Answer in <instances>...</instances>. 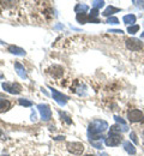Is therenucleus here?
<instances>
[{"label": "nucleus", "mask_w": 144, "mask_h": 156, "mask_svg": "<svg viewBox=\"0 0 144 156\" xmlns=\"http://www.w3.org/2000/svg\"><path fill=\"white\" fill-rule=\"evenodd\" d=\"M67 150L73 155H82L84 151V145L79 142H73L67 144Z\"/></svg>", "instance_id": "nucleus-5"}, {"label": "nucleus", "mask_w": 144, "mask_h": 156, "mask_svg": "<svg viewBox=\"0 0 144 156\" xmlns=\"http://www.w3.org/2000/svg\"><path fill=\"white\" fill-rule=\"evenodd\" d=\"M48 72H49V75L53 78H60L62 76V73H64V70H62L61 66H59V65H53L48 70Z\"/></svg>", "instance_id": "nucleus-9"}, {"label": "nucleus", "mask_w": 144, "mask_h": 156, "mask_svg": "<svg viewBox=\"0 0 144 156\" xmlns=\"http://www.w3.org/2000/svg\"><path fill=\"white\" fill-rule=\"evenodd\" d=\"M4 156H6V155H4Z\"/></svg>", "instance_id": "nucleus-35"}, {"label": "nucleus", "mask_w": 144, "mask_h": 156, "mask_svg": "<svg viewBox=\"0 0 144 156\" xmlns=\"http://www.w3.org/2000/svg\"><path fill=\"white\" fill-rule=\"evenodd\" d=\"M10 107H11L10 101L4 100V98H0V113H4V112H6V111H9Z\"/></svg>", "instance_id": "nucleus-16"}, {"label": "nucleus", "mask_w": 144, "mask_h": 156, "mask_svg": "<svg viewBox=\"0 0 144 156\" xmlns=\"http://www.w3.org/2000/svg\"><path fill=\"white\" fill-rule=\"evenodd\" d=\"M119 11H121L120 9H118V7H114V6H108L104 11L102 12V15L104 16V17H111L113 13H115V12H119Z\"/></svg>", "instance_id": "nucleus-15"}, {"label": "nucleus", "mask_w": 144, "mask_h": 156, "mask_svg": "<svg viewBox=\"0 0 144 156\" xmlns=\"http://www.w3.org/2000/svg\"><path fill=\"white\" fill-rule=\"evenodd\" d=\"M2 136V132H1V130H0V137Z\"/></svg>", "instance_id": "nucleus-33"}, {"label": "nucleus", "mask_w": 144, "mask_h": 156, "mask_svg": "<svg viewBox=\"0 0 144 156\" xmlns=\"http://www.w3.org/2000/svg\"><path fill=\"white\" fill-rule=\"evenodd\" d=\"M76 20H77L78 23H81V24H85V23H89L90 17H89V15H86V13H77Z\"/></svg>", "instance_id": "nucleus-17"}, {"label": "nucleus", "mask_w": 144, "mask_h": 156, "mask_svg": "<svg viewBox=\"0 0 144 156\" xmlns=\"http://www.w3.org/2000/svg\"><path fill=\"white\" fill-rule=\"evenodd\" d=\"M75 11L78 12V13H85V12L88 11V6H86V5H81V4H78V5L76 6Z\"/></svg>", "instance_id": "nucleus-18"}, {"label": "nucleus", "mask_w": 144, "mask_h": 156, "mask_svg": "<svg viewBox=\"0 0 144 156\" xmlns=\"http://www.w3.org/2000/svg\"><path fill=\"white\" fill-rule=\"evenodd\" d=\"M93 6H94V9H100V7H102L103 5H104V1H102V0H94L93 2Z\"/></svg>", "instance_id": "nucleus-20"}, {"label": "nucleus", "mask_w": 144, "mask_h": 156, "mask_svg": "<svg viewBox=\"0 0 144 156\" xmlns=\"http://www.w3.org/2000/svg\"><path fill=\"white\" fill-rule=\"evenodd\" d=\"M91 145H94L96 149H101L102 148V142H95V140H90Z\"/></svg>", "instance_id": "nucleus-24"}, {"label": "nucleus", "mask_w": 144, "mask_h": 156, "mask_svg": "<svg viewBox=\"0 0 144 156\" xmlns=\"http://www.w3.org/2000/svg\"><path fill=\"white\" fill-rule=\"evenodd\" d=\"M64 138H65L64 136H58V137H55L54 139H55V140H60V139H64Z\"/></svg>", "instance_id": "nucleus-30"}, {"label": "nucleus", "mask_w": 144, "mask_h": 156, "mask_svg": "<svg viewBox=\"0 0 144 156\" xmlns=\"http://www.w3.org/2000/svg\"><path fill=\"white\" fill-rule=\"evenodd\" d=\"M141 37H142V39H144V33H142V35H141Z\"/></svg>", "instance_id": "nucleus-32"}, {"label": "nucleus", "mask_w": 144, "mask_h": 156, "mask_svg": "<svg viewBox=\"0 0 144 156\" xmlns=\"http://www.w3.org/2000/svg\"><path fill=\"white\" fill-rule=\"evenodd\" d=\"M108 129V124L107 121L97 119L91 121V124L89 125V130H88V135L89 136H96V135H102L103 132Z\"/></svg>", "instance_id": "nucleus-1"}, {"label": "nucleus", "mask_w": 144, "mask_h": 156, "mask_svg": "<svg viewBox=\"0 0 144 156\" xmlns=\"http://www.w3.org/2000/svg\"><path fill=\"white\" fill-rule=\"evenodd\" d=\"M85 156H95V155H85Z\"/></svg>", "instance_id": "nucleus-34"}, {"label": "nucleus", "mask_w": 144, "mask_h": 156, "mask_svg": "<svg viewBox=\"0 0 144 156\" xmlns=\"http://www.w3.org/2000/svg\"><path fill=\"white\" fill-rule=\"evenodd\" d=\"M138 30H139V25H137V24H135L132 27H127V33H130V34H136Z\"/></svg>", "instance_id": "nucleus-19"}, {"label": "nucleus", "mask_w": 144, "mask_h": 156, "mask_svg": "<svg viewBox=\"0 0 144 156\" xmlns=\"http://www.w3.org/2000/svg\"><path fill=\"white\" fill-rule=\"evenodd\" d=\"M61 117H64V119H65V121H66L67 124H71V122H72V121L70 120V118L66 117V115H65V113H61Z\"/></svg>", "instance_id": "nucleus-29"}, {"label": "nucleus", "mask_w": 144, "mask_h": 156, "mask_svg": "<svg viewBox=\"0 0 144 156\" xmlns=\"http://www.w3.org/2000/svg\"><path fill=\"white\" fill-rule=\"evenodd\" d=\"M37 109H39V112H40V114H41V118L42 120H44V121H48L51 117H52V111H51V108L47 106V105H39L37 106Z\"/></svg>", "instance_id": "nucleus-8"}, {"label": "nucleus", "mask_w": 144, "mask_h": 156, "mask_svg": "<svg viewBox=\"0 0 144 156\" xmlns=\"http://www.w3.org/2000/svg\"><path fill=\"white\" fill-rule=\"evenodd\" d=\"M108 33H114V34H123V30H121V29H120V30H119V29H111Z\"/></svg>", "instance_id": "nucleus-26"}, {"label": "nucleus", "mask_w": 144, "mask_h": 156, "mask_svg": "<svg viewBox=\"0 0 144 156\" xmlns=\"http://www.w3.org/2000/svg\"><path fill=\"white\" fill-rule=\"evenodd\" d=\"M9 52L15 54V55H21V57L25 55V51L19 48V47H17V46H10L9 47Z\"/></svg>", "instance_id": "nucleus-14"}, {"label": "nucleus", "mask_w": 144, "mask_h": 156, "mask_svg": "<svg viewBox=\"0 0 144 156\" xmlns=\"http://www.w3.org/2000/svg\"><path fill=\"white\" fill-rule=\"evenodd\" d=\"M31 120L36 121V114H35V113H33V114H31Z\"/></svg>", "instance_id": "nucleus-31"}, {"label": "nucleus", "mask_w": 144, "mask_h": 156, "mask_svg": "<svg viewBox=\"0 0 144 156\" xmlns=\"http://www.w3.org/2000/svg\"><path fill=\"white\" fill-rule=\"evenodd\" d=\"M136 20H137V17H136L135 15H132V13H130V15H126V16H124V17H123V22L125 23V24H126V25H128V27H132V25H135Z\"/></svg>", "instance_id": "nucleus-11"}, {"label": "nucleus", "mask_w": 144, "mask_h": 156, "mask_svg": "<svg viewBox=\"0 0 144 156\" xmlns=\"http://www.w3.org/2000/svg\"><path fill=\"white\" fill-rule=\"evenodd\" d=\"M127 130H128L127 125H120V124H117V125L111 126V133H113V135H120V132H126Z\"/></svg>", "instance_id": "nucleus-10"}, {"label": "nucleus", "mask_w": 144, "mask_h": 156, "mask_svg": "<svg viewBox=\"0 0 144 156\" xmlns=\"http://www.w3.org/2000/svg\"><path fill=\"white\" fill-rule=\"evenodd\" d=\"M133 4L136 6H142V7H144V1H136V0H133Z\"/></svg>", "instance_id": "nucleus-27"}, {"label": "nucleus", "mask_w": 144, "mask_h": 156, "mask_svg": "<svg viewBox=\"0 0 144 156\" xmlns=\"http://www.w3.org/2000/svg\"><path fill=\"white\" fill-rule=\"evenodd\" d=\"M2 89L10 94H13V95H17L22 91V87L18 83H2L1 84Z\"/></svg>", "instance_id": "nucleus-4"}, {"label": "nucleus", "mask_w": 144, "mask_h": 156, "mask_svg": "<svg viewBox=\"0 0 144 156\" xmlns=\"http://www.w3.org/2000/svg\"><path fill=\"white\" fill-rule=\"evenodd\" d=\"M124 149H125V150H126V153H127V154H130V155H136V153H137V150H136L135 145H133L132 143H130V140L124 142Z\"/></svg>", "instance_id": "nucleus-12"}, {"label": "nucleus", "mask_w": 144, "mask_h": 156, "mask_svg": "<svg viewBox=\"0 0 144 156\" xmlns=\"http://www.w3.org/2000/svg\"><path fill=\"white\" fill-rule=\"evenodd\" d=\"M130 138H131V140L135 143V144H138V139H137V135L135 133V132H131L130 133Z\"/></svg>", "instance_id": "nucleus-25"}, {"label": "nucleus", "mask_w": 144, "mask_h": 156, "mask_svg": "<svg viewBox=\"0 0 144 156\" xmlns=\"http://www.w3.org/2000/svg\"><path fill=\"white\" fill-rule=\"evenodd\" d=\"M127 119L130 122H142L144 121V114L139 109H131L127 113Z\"/></svg>", "instance_id": "nucleus-3"}, {"label": "nucleus", "mask_w": 144, "mask_h": 156, "mask_svg": "<svg viewBox=\"0 0 144 156\" xmlns=\"http://www.w3.org/2000/svg\"><path fill=\"white\" fill-rule=\"evenodd\" d=\"M106 23H108V24H118V23H119V20H118L117 17H109Z\"/></svg>", "instance_id": "nucleus-22"}, {"label": "nucleus", "mask_w": 144, "mask_h": 156, "mask_svg": "<svg viewBox=\"0 0 144 156\" xmlns=\"http://www.w3.org/2000/svg\"><path fill=\"white\" fill-rule=\"evenodd\" d=\"M91 18H97V16H99V10L97 9H93L91 11H90V15H89Z\"/></svg>", "instance_id": "nucleus-23"}, {"label": "nucleus", "mask_w": 144, "mask_h": 156, "mask_svg": "<svg viewBox=\"0 0 144 156\" xmlns=\"http://www.w3.org/2000/svg\"><path fill=\"white\" fill-rule=\"evenodd\" d=\"M125 44L127 47V49L132 51V52H138L143 48V42L139 39H127L125 40Z\"/></svg>", "instance_id": "nucleus-2"}, {"label": "nucleus", "mask_w": 144, "mask_h": 156, "mask_svg": "<svg viewBox=\"0 0 144 156\" xmlns=\"http://www.w3.org/2000/svg\"><path fill=\"white\" fill-rule=\"evenodd\" d=\"M123 142V137L120 135H113L109 133V136L104 139V143L107 147H117Z\"/></svg>", "instance_id": "nucleus-6"}, {"label": "nucleus", "mask_w": 144, "mask_h": 156, "mask_svg": "<svg viewBox=\"0 0 144 156\" xmlns=\"http://www.w3.org/2000/svg\"><path fill=\"white\" fill-rule=\"evenodd\" d=\"M15 69H16V72H17V75H18L19 77L23 78V79L26 78V72H25V69H24L23 65H21L19 62H16V64H15Z\"/></svg>", "instance_id": "nucleus-13"}, {"label": "nucleus", "mask_w": 144, "mask_h": 156, "mask_svg": "<svg viewBox=\"0 0 144 156\" xmlns=\"http://www.w3.org/2000/svg\"><path fill=\"white\" fill-rule=\"evenodd\" d=\"M51 90H52V96H53V100H55V102L58 103V105H60V106H65L66 105V102H67V100L68 98L66 96V95H62L61 93H59L58 90H55V89H52L51 88Z\"/></svg>", "instance_id": "nucleus-7"}, {"label": "nucleus", "mask_w": 144, "mask_h": 156, "mask_svg": "<svg viewBox=\"0 0 144 156\" xmlns=\"http://www.w3.org/2000/svg\"><path fill=\"white\" fill-rule=\"evenodd\" d=\"M18 102H19V105H21V106H24V107H30V106L33 105L30 101L24 100V98H19V101H18Z\"/></svg>", "instance_id": "nucleus-21"}, {"label": "nucleus", "mask_w": 144, "mask_h": 156, "mask_svg": "<svg viewBox=\"0 0 144 156\" xmlns=\"http://www.w3.org/2000/svg\"><path fill=\"white\" fill-rule=\"evenodd\" d=\"M114 119H115V120H117V121H118L119 124H121V125H126V124H125V121H124V120H123V119H121V118H119V117H114Z\"/></svg>", "instance_id": "nucleus-28"}]
</instances>
